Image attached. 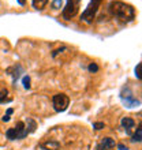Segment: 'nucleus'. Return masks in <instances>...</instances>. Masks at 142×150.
I'll use <instances>...</instances> for the list:
<instances>
[{"label":"nucleus","instance_id":"1","mask_svg":"<svg viewBox=\"0 0 142 150\" xmlns=\"http://www.w3.org/2000/svg\"><path fill=\"white\" fill-rule=\"evenodd\" d=\"M108 12L112 18L118 19L122 23H129L135 19V8L133 6L119 0H115L108 6Z\"/></svg>","mask_w":142,"mask_h":150},{"label":"nucleus","instance_id":"2","mask_svg":"<svg viewBox=\"0 0 142 150\" xmlns=\"http://www.w3.org/2000/svg\"><path fill=\"white\" fill-rule=\"evenodd\" d=\"M101 3H103V0H90V3L87 4V7L85 8V11L82 12L81 19H82L83 22H86V23H92V22L94 21L100 7H101Z\"/></svg>","mask_w":142,"mask_h":150},{"label":"nucleus","instance_id":"3","mask_svg":"<svg viewBox=\"0 0 142 150\" xmlns=\"http://www.w3.org/2000/svg\"><path fill=\"white\" fill-rule=\"evenodd\" d=\"M28 131H26V127H25L23 122H18L15 124V127L12 128H8L6 131V138L8 141H16V139H23L28 137Z\"/></svg>","mask_w":142,"mask_h":150},{"label":"nucleus","instance_id":"4","mask_svg":"<svg viewBox=\"0 0 142 150\" xmlns=\"http://www.w3.org/2000/svg\"><path fill=\"white\" fill-rule=\"evenodd\" d=\"M52 105L55 112H64L70 105V98L64 93H58L52 97Z\"/></svg>","mask_w":142,"mask_h":150},{"label":"nucleus","instance_id":"5","mask_svg":"<svg viewBox=\"0 0 142 150\" xmlns=\"http://www.w3.org/2000/svg\"><path fill=\"white\" fill-rule=\"evenodd\" d=\"M79 6H81V0H67V4L63 10V19L70 21L72 19L79 11Z\"/></svg>","mask_w":142,"mask_h":150},{"label":"nucleus","instance_id":"6","mask_svg":"<svg viewBox=\"0 0 142 150\" xmlns=\"http://www.w3.org/2000/svg\"><path fill=\"white\" fill-rule=\"evenodd\" d=\"M120 124H122V127L124 128L126 134L131 135V132H133V130H134V127H135V120L133 117H123Z\"/></svg>","mask_w":142,"mask_h":150},{"label":"nucleus","instance_id":"7","mask_svg":"<svg viewBox=\"0 0 142 150\" xmlns=\"http://www.w3.org/2000/svg\"><path fill=\"white\" fill-rule=\"evenodd\" d=\"M115 145H116V143H115V141L112 138H103L97 143V147H96V149L97 150H111L115 147Z\"/></svg>","mask_w":142,"mask_h":150},{"label":"nucleus","instance_id":"8","mask_svg":"<svg viewBox=\"0 0 142 150\" xmlns=\"http://www.w3.org/2000/svg\"><path fill=\"white\" fill-rule=\"evenodd\" d=\"M40 149H44V150H58L60 147V143L55 139H47L38 145Z\"/></svg>","mask_w":142,"mask_h":150},{"label":"nucleus","instance_id":"9","mask_svg":"<svg viewBox=\"0 0 142 150\" xmlns=\"http://www.w3.org/2000/svg\"><path fill=\"white\" fill-rule=\"evenodd\" d=\"M22 71H23V70H22V67H21L19 64H15V66H12L11 68H8V70H7V72L11 75L12 79H14V82H16V81L19 79Z\"/></svg>","mask_w":142,"mask_h":150},{"label":"nucleus","instance_id":"10","mask_svg":"<svg viewBox=\"0 0 142 150\" xmlns=\"http://www.w3.org/2000/svg\"><path fill=\"white\" fill-rule=\"evenodd\" d=\"M28 124H25V127H26V131H28V134H32V132H34L36 128H37V123H36L34 119L32 117H28Z\"/></svg>","mask_w":142,"mask_h":150},{"label":"nucleus","instance_id":"11","mask_svg":"<svg viewBox=\"0 0 142 150\" xmlns=\"http://www.w3.org/2000/svg\"><path fill=\"white\" fill-rule=\"evenodd\" d=\"M32 4H33V8L41 11V10H44L45 6L48 4V0H32Z\"/></svg>","mask_w":142,"mask_h":150},{"label":"nucleus","instance_id":"12","mask_svg":"<svg viewBox=\"0 0 142 150\" xmlns=\"http://www.w3.org/2000/svg\"><path fill=\"white\" fill-rule=\"evenodd\" d=\"M141 139H142V128H141V126L137 128V131H135V134L131 137V141L133 142H141Z\"/></svg>","mask_w":142,"mask_h":150},{"label":"nucleus","instance_id":"13","mask_svg":"<svg viewBox=\"0 0 142 150\" xmlns=\"http://www.w3.org/2000/svg\"><path fill=\"white\" fill-rule=\"evenodd\" d=\"M8 90L7 89H0V104L6 103V101H11V98H7Z\"/></svg>","mask_w":142,"mask_h":150},{"label":"nucleus","instance_id":"14","mask_svg":"<svg viewBox=\"0 0 142 150\" xmlns=\"http://www.w3.org/2000/svg\"><path fill=\"white\" fill-rule=\"evenodd\" d=\"M12 113H14V109H12V108H8L7 112H6V115L1 117V120H3V122H8V120L11 119V115Z\"/></svg>","mask_w":142,"mask_h":150},{"label":"nucleus","instance_id":"15","mask_svg":"<svg viewBox=\"0 0 142 150\" xmlns=\"http://www.w3.org/2000/svg\"><path fill=\"white\" fill-rule=\"evenodd\" d=\"M22 83H23V87H25V89H30V76H29V75L23 76V79H22Z\"/></svg>","mask_w":142,"mask_h":150},{"label":"nucleus","instance_id":"16","mask_svg":"<svg viewBox=\"0 0 142 150\" xmlns=\"http://www.w3.org/2000/svg\"><path fill=\"white\" fill-rule=\"evenodd\" d=\"M104 127H105V124H104L103 122H97L93 124V128H94V130H103Z\"/></svg>","mask_w":142,"mask_h":150},{"label":"nucleus","instance_id":"17","mask_svg":"<svg viewBox=\"0 0 142 150\" xmlns=\"http://www.w3.org/2000/svg\"><path fill=\"white\" fill-rule=\"evenodd\" d=\"M62 3H63V0H53L52 1V7L55 8V10H58V8H60Z\"/></svg>","mask_w":142,"mask_h":150},{"label":"nucleus","instance_id":"18","mask_svg":"<svg viewBox=\"0 0 142 150\" xmlns=\"http://www.w3.org/2000/svg\"><path fill=\"white\" fill-rule=\"evenodd\" d=\"M89 71L90 72H97L99 71V66H97L96 63H92L90 66H89Z\"/></svg>","mask_w":142,"mask_h":150},{"label":"nucleus","instance_id":"19","mask_svg":"<svg viewBox=\"0 0 142 150\" xmlns=\"http://www.w3.org/2000/svg\"><path fill=\"white\" fill-rule=\"evenodd\" d=\"M141 67H142V64L138 63V66H137V68H135V76L138 79H141Z\"/></svg>","mask_w":142,"mask_h":150},{"label":"nucleus","instance_id":"20","mask_svg":"<svg viewBox=\"0 0 142 150\" xmlns=\"http://www.w3.org/2000/svg\"><path fill=\"white\" fill-rule=\"evenodd\" d=\"M118 149L119 150H127V146H124L123 143H119V145H118Z\"/></svg>","mask_w":142,"mask_h":150},{"label":"nucleus","instance_id":"21","mask_svg":"<svg viewBox=\"0 0 142 150\" xmlns=\"http://www.w3.org/2000/svg\"><path fill=\"white\" fill-rule=\"evenodd\" d=\"M18 3H19L21 6H25V3H26V0H18Z\"/></svg>","mask_w":142,"mask_h":150}]
</instances>
